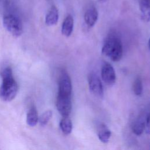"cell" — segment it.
I'll return each instance as SVG.
<instances>
[{"label": "cell", "instance_id": "cell-1", "mask_svg": "<svg viewBox=\"0 0 150 150\" xmlns=\"http://www.w3.org/2000/svg\"><path fill=\"white\" fill-rule=\"evenodd\" d=\"M2 83L0 87V98L4 101H11L16 96L18 84L11 67L5 68L1 73Z\"/></svg>", "mask_w": 150, "mask_h": 150}, {"label": "cell", "instance_id": "cell-2", "mask_svg": "<svg viewBox=\"0 0 150 150\" xmlns=\"http://www.w3.org/2000/svg\"><path fill=\"white\" fill-rule=\"evenodd\" d=\"M101 52L112 61H120L122 56L123 47L119 36L114 33H110L105 38Z\"/></svg>", "mask_w": 150, "mask_h": 150}, {"label": "cell", "instance_id": "cell-3", "mask_svg": "<svg viewBox=\"0 0 150 150\" xmlns=\"http://www.w3.org/2000/svg\"><path fill=\"white\" fill-rule=\"evenodd\" d=\"M4 28L13 36L19 37L23 33V25L21 21L16 16L8 14L3 18Z\"/></svg>", "mask_w": 150, "mask_h": 150}, {"label": "cell", "instance_id": "cell-4", "mask_svg": "<svg viewBox=\"0 0 150 150\" xmlns=\"http://www.w3.org/2000/svg\"><path fill=\"white\" fill-rule=\"evenodd\" d=\"M71 91L72 84L71 79L66 71H62L59 78L58 94L71 96Z\"/></svg>", "mask_w": 150, "mask_h": 150}, {"label": "cell", "instance_id": "cell-5", "mask_svg": "<svg viewBox=\"0 0 150 150\" xmlns=\"http://www.w3.org/2000/svg\"><path fill=\"white\" fill-rule=\"evenodd\" d=\"M56 107L63 117H69L71 111V96L57 94L56 99Z\"/></svg>", "mask_w": 150, "mask_h": 150}, {"label": "cell", "instance_id": "cell-6", "mask_svg": "<svg viewBox=\"0 0 150 150\" xmlns=\"http://www.w3.org/2000/svg\"><path fill=\"white\" fill-rule=\"evenodd\" d=\"M88 83L89 89L92 94L98 97H101L103 96V86L100 77L97 74L91 73L88 75Z\"/></svg>", "mask_w": 150, "mask_h": 150}, {"label": "cell", "instance_id": "cell-7", "mask_svg": "<svg viewBox=\"0 0 150 150\" xmlns=\"http://www.w3.org/2000/svg\"><path fill=\"white\" fill-rule=\"evenodd\" d=\"M101 76L103 81L108 86L114 84L116 80V74L114 67L108 63H104L101 68Z\"/></svg>", "mask_w": 150, "mask_h": 150}, {"label": "cell", "instance_id": "cell-8", "mask_svg": "<svg viewBox=\"0 0 150 150\" xmlns=\"http://www.w3.org/2000/svg\"><path fill=\"white\" fill-rule=\"evenodd\" d=\"M98 13L97 9L91 6L88 8L84 15V20L86 24L90 28L93 27L97 21Z\"/></svg>", "mask_w": 150, "mask_h": 150}, {"label": "cell", "instance_id": "cell-9", "mask_svg": "<svg viewBox=\"0 0 150 150\" xmlns=\"http://www.w3.org/2000/svg\"><path fill=\"white\" fill-rule=\"evenodd\" d=\"M139 10L141 18L144 22L150 21V0H139Z\"/></svg>", "mask_w": 150, "mask_h": 150}, {"label": "cell", "instance_id": "cell-10", "mask_svg": "<svg viewBox=\"0 0 150 150\" xmlns=\"http://www.w3.org/2000/svg\"><path fill=\"white\" fill-rule=\"evenodd\" d=\"M59 19V11L55 5H52L47 13L45 18L46 24L48 26H53L57 23Z\"/></svg>", "mask_w": 150, "mask_h": 150}, {"label": "cell", "instance_id": "cell-11", "mask_svg": "<svg viewBox=\"0 0 150 150\" xmlns=\"http://www.w3.org/2000/svg\"><path fill=\"white\" fill-rule=\"evenodd\" d=\"M74 26V19L71 15H68L64 19L62 26V33L66 36L69 37L72 33Z\"/></svg>", "mask_w": 150, "mask_h": 150}, {"label": "cell", "instance_id": "cell-12", "mask_svg": "<svg viewBox=\"0 0 150 150\" xmlns=\"http://www.w3.org/2000/svg\"><path fill=\"white\" fill-rule=\"evenodd\" d=\"M146 117L144 115L139 116L133 123L132 130L135 135H140L145 130L146 125Z\"/></svg>", "mask_w": 150, "mask_h": 150}, {"label": "cell", "instance_id": "cell-13", "mask_svg": "<svg viewBox=\"0 0 150 150\" xmlns=\"http://www.w3.org/2000/svg\"><path fill=\"white\" fill-rule=\"evenodd\" d=\"M111 131L107 128L105 125L101 124L99 126L97 131V135L99 140L101 142L103 143L108 142L111 137Z\"/></svg>", "mask_w": 150, "mask_h": 150}, {"label": "cell", "instance_id": "cell-14", "mask_svg": "<svg viewBox=\"0 0 150 150\" xmlns=\"http://www.w3.org/2000/svg\"><path fill=\"white\" fill-rule=\"evenodd\" d=\"M39 121L38 111L35 107H32L28 112L26 116L27 124L30 127L35 126Z\"/></svg>", "mask_w": 150, "mask_h": 150}, {"label": "cell", "instance_id": "cell-15", "mask_svg": "<svg viewBox=\"0 0 150 150\" xmlns=\"http://www.w3.org/2000/svg\"><path fill=\"white\" fill-rule=\"evenodd\" d=\"M60 128L63 133L65 135H69L71 132L73 125L69 117H63L60 122Z\"/></svg>", "mask_w": 150, "mask_h": 150}, {"label": "cell", "instance_id": "cell-16", "mask_svg": "<svg viewBox=\"0 0 150 150\" xmlns=\"http://www.w3.org/2000/svg\"><path fill=\"white\" fill-rule=\"evenodd\" d=\"M132 90L136 96H141L142 94L143 86L142 82L140 77H137L134 81L132 84Z\"/></svg>", "mask_w": 150, "mask_h": 150}, {"label": "cell", "instance_id": "cell-17", "mask_svg": "<svg viewBox=\"0 0 150 150\" xmlns=\"http://www.w3.org/2000/svg\"><path fill=\"white\" fill-rule=\"evenodd\" d=\"M52 115L53 113L51 110H47L45 111L39 118L38 121L39 122L40 125L42 127L45 126L52 118Z\"/></svg>", "mask_w": 150, "mask_h": 150}, {"label": "cell", "instance_id": "cell-18", "mask_svg": "<svg viewBox=\"0 0 150 150\" xmlns=\"http://www.w3.org/2000/svg\"><path fill=\"white\" fill-rule=\"evenodd\" d=\"M145 129L147 133H150V111L146 117V125Z\"/></svg>", "mask_w": 150, "mask_h": 150}, {"label": "cell", "instance_id": "cell-19", "mask_svg": "<svg viewBox=\"0 0 150 150\" xmlns=\"http://www.w3.org/2000/svg\"><path fill=\"white\" fill-rule=\"evenodd\" d=\"M100 2H105L107 0H98Z\"/></svg>", "mask_w": 150, "mask_h": 150}, {"label": "cell", "instance_id": "cell-20", "mask_svg": "<svg viewBox=\"0 0 150 150\" xmlns=\"http://www.w3.org/2000/svg\"><path fill=\"white\" fill-rule=\"evenodd\" d=\"M148 46H149V49H150V38H149V41H148Z\"/></svg>", "mask_w": 150, "mask_h": 150}]
</instances>
